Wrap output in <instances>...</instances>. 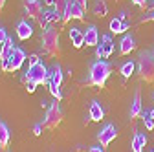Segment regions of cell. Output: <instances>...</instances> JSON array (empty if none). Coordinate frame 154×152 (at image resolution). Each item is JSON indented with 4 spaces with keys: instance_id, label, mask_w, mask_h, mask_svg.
Segmentation results:
<instances>
[{
    "instance_id": "cell-1",
    "label": "cell",
    "mask_w": 154,
    "mask_h": 152,
    "mask_svg": "<svg viewBox=\"0 0 154 152\" xmlns=\"http://www.w3.org/2000/svg\"><path fill=\"white\" fill-rule=\"evenodd\" d=\"M59 37H61V33H59V29H57L55 26H48V28L42 31L41 42H42L44 53H48V55H51V57H59V55H61Z\"/></svg>"
},
{
    "instance_id": "cell-2",
    "label": "cell",
    "mask_w": 154,
    "mask_h": 152,
    "mask_svg": "<svg viewBox=\"0 0 154 152\" xmlns=\"http://www.w3.org/2000/svg\"><path fill=\"white\" fill-rule=\"evenodd\" d=\"M110 64L106 61H95L90 68V77H88V83L92 86H97V88H103L106 79L110 77Z\"/></svg>"
},
{
    "instance_id": "cell-3",
    "label": "cell",
    "mask_w": 154,
    "mask_h": 152,
    "mask_svg": "<svg viewBox=\"0 0 154 152\" xmlns=\"http://www.w3.org/2000/svg\"><path fill=\"white\" fill-rule=\"evenodd\" d=\"M138 71L141 75V79L147 83H154V59L150 53H141L140 62H138Z\"/></svg>"
},
{
    "instance_id": "cell-4",
    "label": "cell",
    "mask_w": 154,
    "mask_h": 152,
    "mask_svg": "<svg viewBox=\"0 0 154 152\" xmlns=\"http://www.w3.org/2000/svg\"><path fill=\"white\" fill-rule=\"evenodd\" d=\"M24 79H29V81H33V83H37V84H46V83L50 81L48 68H46L42 62H38V64H35V66H29Z\"/></svg>"
},
{
    "instance_id": "cell-5",
    "label": "cell",
    "mask_w": 154,
    "mask_h": 152,
    "mask_svg": "<svg viewBox=\"0 0 154 152\" xmlns=\"http://www.w3.org/2000/svg\"><path fill=\"white\" fill-rule=\"evenodd\" d=\"M63 121V110H61V105L59 101H53L50 106H48V112H46V119H44V126L46 128H57Z\"/></svg>"
},
{
    "instance_id": "cell-6",
    "label": "cell",
    "mask_w": 154,
    "mask_h": 152,
    "mask_svg": "<svg viewBox=\"0 0 154 152\" xmlns=\"http://www.w3.org/2000/svg\"><path fill=\"white\" fill-rule=\"evenodd\" d=\"M114 53V41L110 35H103L99 44L95 46V57L97 59H108V57Z\"/></svg>"
},
{
    "instance_id": "cell-7",
    "label": "cell",
    "mask_w": 154,
    "mask_h": 152,
    "mask_svg": "<svg viewBox=\"0 0 154 152\" xmlns=\"http://www.w3.org/2000/svg\"><path fill=\"white\" fill-rule=\"evenodd\" d=\"M26 61V53L24 50L20 48H13L9 57H8V71H17V70H20V66L24 64Z\"/></svg>"
},
{
    "instance_id": "cell-8",
    "label": "cell",
    "mask_w": 154,
    "mask_h": 152,
    "mask_svg": "<svg viewBox=\"0 0 154 152\" xmlns=\"http://www.w3.org/2000/svg\"><path fill=\"white\" fill-rule=\"evenodd\" d=\"M85 9L75 2V0H72L70 2V6H68V9H66V15H64V18H63V22H68V20H83L85 18Z\"/></svg>"
},
{
    "instance_id": "cell-9",
    "label": "cell",
    "mask_w": 154,
    "mask_h": 152,
    "mask_svg": "<svg viewBox=\"0 0 154 152\" xmlns=\"http://www.w3.org/2000/svg\"><path fill=\"white\" fill-rule=\"evenodd\" d=\"M24 6V13L29 17V18H35V20H38V17H41L44 11H42V6L38 0H24L22 2Z\"/></svg>"
},
{
    "instance_id": "cell-10",
    "label": "cell",
    "mask_w": 154,
    "mask_h": 152,
    "mask_svg": "<svg viewBox=\"0 0 154 152\" xmlns=\"http://www.w3.org/2000/svg\"><path fill=\"white\" fill-rule=\"evenodd\" d=\"M116 136H118V128H116L114 125H106L99 134H97V139H99V143H101V147H108L114 139H116Z\"/></svg>"
},
{
    "instance_id": "cell-11",
    "label": "cell",
    "mask_w": 154,
    "mask_h": 152,
    "mask_svg": "<svg viewBox=\"0 0 154 152\" xmlns=\"http://www.w3.org/2000/svg\"><path fill=\"white\" fill-rule=\"evenodd\" d=\"M31 35H33L31 24L28 20H18V24H17V37H18V39H20V41H28Z\"/></svg>"
},
{
    "instance_id": "cell-12",
    "label": "cell",
    "mask_w": 154,
    "mask_h": 152,
    "mask_svg": "<svg viewBox=\"0 0 154 152\" xmlns=\"http://www.w3.org/2000/svg\"><path fill=\"white\" fill-rule=\"evenodd\" d=\"M134 50H136V41H134V37L132 35H125L121 39V42H119V53L121 55H128Z\"/></svg>"
},
{
    "instance_id": "cell-13",
    "label": "cell",
    "mask_w": 154,
    "mask_h": 152,
    "mask_svg": "<svg viewBox=\"0 0 154 152\" xmlns=\"http://www.w3.org/2000/svg\"><path fill=\"white\" fill-rule=\"evenodd\" d=\"M68 35H70V41H72V44H73V48H83L85 46V33L79 29V28H72L70 31H68Z\"/></svg>"
},
{
    "instance_id": "cell-14",
    "label": "cell",
    "mask_w": 154,
    "mask_h": 152,
    "mask_svg": "<svg viewBox=\"0 0 154 152\" xmlns=\"http://www.w3.org/2000/svg\"><path fill=\"white\" fill-rule=\"evenodd\" d=\"M97 44H99L97 28H95V26L86 28V31H85V46H97Z\"/></svg>"
},
{
    "instance_id": "cell-15",
    "label": "cell",
    "mask_w": 154,
    "mask_h": 152,
    "mask_svg": "<svg viewBox=\"0 0 154 152\" xmlns=\"http://www.w3.org/2000/svg\"><path fill=\"white\" fill-rule=\"evenodd\" d=\"M141 112H143V108H141V93H140V90H138V92H136V96H134L132 105H130V119L140 117V116H141Z\"/></svg>"
},
{
    "instance_id": "cell-16",
    "label": "cell",
    "mask_w": 154,
    "mask_h": 152,
    "mask_svg": "<svg viewBox=\"0 0 154 152\" xmlns=\"http://www.w3.org/2000/svg\"><path fill=\"white\" fill-rule=\"evenodd\" d=\"M88 114H90V119H92V121H101V119L105 117V110L101 108V105H99L97 101H94V103L90 105Z\"/></svg>"
},
{
    "instance_id": "cell-17",
    "label": "cell",
    "mask_w": 154,
    "mask_h": 152,
    "mask_svg": "<svg viewBox=\"0 0 154 152\" xmlns=\"http://www.w3.org/2000/svg\"><path fill=\"white\" fill-rule=\"evenodd\" d=\"M145 145H147V136L141 134V132H136V134H134V138H132V143H130L132 150H134V152H141V148H143Z\"/></svg>"
},
{
    "instance_id": "cell-18",
    "label": "cell",
    "mask_w": 154,
    "mask_h": 152,
    "mask_svg": "<svg viewBox=\"0 0 154 152\" xmlns=\"http://www.w3.org/2000/svg\"><path fill=\"white\" fill-rule=\"evenodd\" d=\"M92 11H94L95 17H101V18H103V17L108 13V6H106L105 0H95L94 6H92Z\"/></svg>"
},
{
    "instance_id": "cell-19",
    "label": "cell",
    "mask_w": 154,
    "mask_h": 152,
    "mask_svg": "<svg viewBox=\"0 0 154 152\" xmlns=\"http://www.w3.org/2000/svg\"><path fill=\"white\" fill-rule=\"evenodd\" d=\"M70 2H72V0H55V6H53V9H55V13H57V15H59V18H61V20H63V18H64V15H66V9H68Z\"/></svg>"
},
{
    "instance_id": "cell-20",
    "label": "cell",
    "mask_w": 154,
    "mask_h": 152,
    "mask_svg": "<svg viewBox=\"0 0 154 152\" xmlns=\"http://www.w3.org/2000/svg\"><path fill=\"white\" fill-rule=\"evenodd\" d=\"M50 83H53V84H57V86L63 84V70H61L59 64L53 66V70H51V73H50Z\"/></svg>"
},
{
    "instance_id": "cell-21",
    "label": "cell",
    "mask_w": 154,
    "mask_h": 152,
    "mask_svg": "<svg viewBox=\"0 0 154 152\" xmlns=\"http://www.w3.org/2000/svg\"><path fill=\"white\" fill-rule=\"evenodd\" d=\"M9 128L6 123H0V145L2 147H8L9 145Z\"/></svg>"
},
{
    "instance_id": "cell-22",
    "label": "cell",
    "mask_w": 154,
    "mask_h": 152,
    "mask_svg": "<svg viewBox=\"0 0 154 152\" xmlns=\"http://www.w3.org/2000/svg\"><path fill=\"white\" fill-rule=\"evenodd\" d=\"M110 33H116V35L123 33V20H119L118 17L110 20Z\"/></svg>"
},
{
    "instance_id": "cell-23",
    "label": "cell",
    "mask_w": 154,
    "mask_h": 152,
    "mask_svg": "<svg viewBox=\"0 0 154 152\" xmlns=\"http://www.w3.org/2000/svg\"><path fill=\"white\" fill-rule=\"evenodd\" d=\"M134 70H136V64H134L132 61H128V62H125V64L121 66V70H119V71H121V75H123L125 79H128L130 75L134 73Z\"/></svg>"
},
{
    "instance_id": "cell-24",
    "label": "cell",
    "mask_w": 154,
    "mask_h": 152,
    "mask_svg": "<svg viewBox=\"0 0 154 152\" xmlns=\"http://www.w3.org/2000/svg\"><path fill=\"white\" fill-rule=\"evenodd\" d=\"M48 90H50L51 96L55 97V101H61V99H63V92H61V88L57 86V84H53V83L48 81Z\"/></svg>"
},
{
    "instance_id": "cell-25",
    "label": "cell",
    "mask_w": 154,
    "mask_h": 152,
    "mask_svg": "<svg viewBox=\"0 0 154 152\" xmlns=\"http://www.w3.org/2000/svg\"><path fill=\"white\" fill-rule=\"evenodd\" d=\"M44 18H46V22H48V24H53V22H59V20H61L59 15L55 13V9H48V11H44Z\"/></svg>"
},
{
    "instance_id": "cell-26",
    "label": "cell",
    "mask_w": 154,
    "mask_h": 152,
    "mask_svg": "<svg viewBox=\"0 0 154 152\" xmlns=\"http://www.w3.org/2000/svg\"><path fill=\"white\" fill-rule=\"evenodd\" d=\"M38 62H41V59H38L37 53H33V55L28 57V66H35V64H38Z\"/></svg>"
},
{
    "instance_id": "cell-27",
    "label": "cell",
    "mask_w": 154,
    "mask_h": 152,
    "mask_svg": "<svg viewBox=\"0 0 154 152\" xmlns=\"http://www.w3.org/2000/svg\"><path fill=\"white\" fill-rule=\"evenodd\" d=\"M141 22H154V9L143 15V18H141Z\"/></svg>"
},
{
    "instance_id": "cell-28",
    "label": "cell",
    "mask_w": 154,
    "mask_h": 152,
    "mask_svg": "<svg viewBox=\"0 0 154 152\" xmlns=\"http://www.w3.org/2000/svg\"><path fill=\"white\" fill-rule=\"evenodd\" d=\"M38 84L37 83H33V81H29V79H26V90L29 92V93H33L35 92V88H37Z\"/></svg>"
},
{
    "instance_id": "cell-29",
    "label": "cell",
    "mask_w": 154,
    "mask_h": 152,
    "mask_svg": "<svg viewBox=\"0 0 154 152\" xmlns=\"http://www.w3.org/2000/svg\"><path fill=\"white\" fill-rule=\"evenodd\" d=\"M6 39H8V33H6V29H4L2 26H0V46L6 42Z\"/></svg>"
},
{
    "instance_id": "cell-30",
    "label": "cell",
    "mask_w": 154,
    "mask_h": 152,
    "mask_svg": "<svg viewBox=\"0 0 154 152\" xmlns=\"http://www.w3.org/2000/svg\"><path fill=\"white\" fill-rule=\"evenodd\" d=\"M143 121H145V128H147V130H152V128H154V119L147 117V119H143Z\"/></svg>"
},
{
    "instance_id": "cell-31",
    "label": "cell",
    "mask_w": 154,
    "mask_h": 152,
    "mask_svg": "<svg viewBox=\"0 0 154 152\" xmlns=\"http://www.w3.org/2000/svg\"><path fill=\"white\" fill-rule=\"evenodd\" d=\"M33 134H35V136H41V134H42V125H35V126H33Z\"/></svg>"
},
{
    "instance_id": "cell-32",
    "label": "cell",
    "mask_w": 154,
    "mask_h": 152,
    "mask_svg": "<svg viewBox=\"0 0 154 152\" xmlns=\"http://www.w3.org/2000/svg\"><path fill=\"white\" fill-rule=\"evenodd\" d=\"M132 4H136V6H140V8H145V2L147 0H130Z\"/></svg>"
},
{
    "instance_id": "cell-33",
    "label": "cell",
    "mask_w": 154,
    "mask_h": 152,
    "mask_svg": "<svg viewBox=\"0 0 154 152\" xmlns=\"http://www.w3.org/2000/svg\"><path fill=\"white\" fill-rule=\"evenodd\" d=\"M75 2L79 4V6H81V8H83L85 11H86V8H88V4H86V0H75Z\"/></svg>"
},
{
    "instance_id": "cell-34",
    "label": "cell",
    "mask_w": 154,
    "mask_h": 152,
    "mask_svg": "<svg viewBox=\"0 0 154 152\" xmlns=\"http://www.w3.org/2000/svg\"><path fill=\"white\" fill-rule=\"evenodd\" d=\"M88 152H103V147H90Z\"/></svg>"
},
{
    "instance_id": "cell-35",
    "label": "cell",
    "mask_w": 154,
    "mask_h": 152,
    "mask_svg": "<svg viewBox=\"0 0 154 152\" xmlns=\"http://www.w3.org/2000/svg\"><path fill=\"white\" fill-rule=\"evenodd\" d=\"M118 18H119V20H123V22H125V18H127V13H125V11H121V13L118 15Z\"/></svg>"
},
{
    "instance_id": "cell-36",
    "label": "cell",
    "mask_w": 154,
    "mask_h": 152,
    "mask_svg": "<svg viewBox=\"0 0 154 152\" xmlns=\"http://www.w3.org/2000/svg\"><path fill=\"white\" fill-rule=\"evenodd\" d=\"M44 4L50 6V8H53V6H55V0H44Z\"/></svg>"
},
{
    "instance_id": "cell-37",
    "label": "cell",
    "mask_w": 154,
    "mask_h": 152,
    "mask_svg": "<svg viewBox=\"0 0 154 152\" xmlns=\"http://www.w3.org/2000/svg\"><path fill=\"white\" fill-rule=\"evenodd\" d=\"M149 117H150V119H154V108H152V110H149Z\"/></svg>"
},
{
    "instance_id": "cell-38",
    "label": "cell",
    "mask_w": 154,
    "mask_h": 152,
    "mask_svg": "<svg viewBox=\"0 0 154 152\" xmlns=\"http://www.w3.org/2000/svg\"><path fill=\"white\" fill-rule=\"evenodd\" d=\"M6 6V0H0V11H2V8Z\"/></svg>"
},
{
    "instance_id": "cell-39",
    "label": "cell",
    "mask_w": 154,
    "mask_h": 152,
    "mask_svg": "<svg viewBox=\"0 0 154 152\" xmlns=\"http://www.w3.org/2000/svg\"><path fill=\"white\" fill-rule=\"evenodd\" d=\"M150 55H152V59H154V51H152V53H150Z\"/></svg>"
},
{
    "instance_id": "cell-40",
    "label": "cell",
    "mask_w": 154,
    "mask_h": 152,
    "mask_svg": "<svg viewBox=\"0 0 154 152\" xmlns=\"http://www.w3.org/2000/svg\"><path fill=\"white\" fill-rule=\"evenodd\" d=\"M150 6H152V8H154V0H152V4H150Z\"/></svg>"
},
{
    "instance_id": "cell-41",
    "label": "cell",
    "mask_w": 154,
    "mask_h": 152,
    "mask_svg": "<svg viewBox=\"0 0 154 152\" xmlns=\"http://www.w3.org/2000/svg\"><path fill=\"white\" fill-rule=\"evenodd\" d=\"M152 101H154V93H152Z\"/></svg>"
},
{
    "instance_id": "cell-42",
    "label": "cell",
    "mask_w": 154,
    "mask_h": 152,
    "mask_svg": "<svg viewBox=\"0 0 154 152\" xmlns=\"http://www.w3.org/2000/svg\"><path fill=\"white\" fill-rule=\"evenodd\" d=\"M0 148H2V145H0Z\"/></svg>"
},
{
    "instance_id": "cell-43",
    "label": "cell",
    "mask_w": 154,
    "mask_h": 152,
    "mask_svg": "<svg viewBox=\"0 0 154 152\" xmlns=\"http://www.w3.org/2000/svg\"><path fill=\"white\" fill-rule=\"evenodd\" d=\"M152 152H154V150H152Z\"/></svg>"
}]
</instances>
